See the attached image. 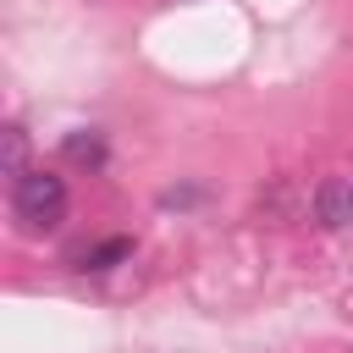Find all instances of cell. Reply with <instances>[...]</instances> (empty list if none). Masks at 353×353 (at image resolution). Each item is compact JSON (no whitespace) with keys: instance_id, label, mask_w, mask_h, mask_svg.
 Instances as JSON below:
<instances>
[{"instance_id":"277c9868","label":"cell","mask_w":353,"mask_h":353,"mask_svg":"<svg viewBox=\"0 0 353 353\" xmlns=\"http://www.w3.org/2000/svg\"><path fill=\"white\" fill-rule=\"evenodd\" d=\"M66 160H77V165H105V143H99L94 132H72V138H66Z\"/></svg>"},{"instance_id":"7a4b0ae2","label":"cell","mask_w":353,"mask_h":353,"mask_svg":"<svg viewBox=\"0 0 353 353\" xmlns=\"http://www.w3.org/2000/svg\"><path fill=\"white\" fill-rule=\"evenodd\" d=\"M314 215H320L325 226H353V182H342V176L320 182V193H314Z\"/></svg>"},{"instance_id":"3957f363","label":"cell","mask_w":353,"mask_h":353,"mask_svg":"<svg viewBox=\"0 0 353 353\" xmlns=\"http://www.w3.org/2000/svg\"><path fill=\"white\" fill-rule=\"evenodd\" d=\"M127 254H132V237H110V243H99V248L83 254V270H110V265H121Z\"/></svg>"},{"instance_id":"5b68a950","label":"cell","mask_w":353,"mask_h":353,"mask_svg":"<svg viewBox=\"0 0 353 353\" xmlns=\"http://www.w3.org/2000/svg\"><path fill=\"white\" fill-rule=\"evenodd\" d=\"M22 160H28V138H22V127H6V176H11V182L28 171Z\"/></svg>"},{"instance_id":"6da1fadb","label":"cell","mask_w":353,"mask_h":353,"mask_svg":"<svg viewBox=\"0 0 353 353\" xmlns=\"http://www.w3.org/2000/svg\"><path fill=\"white\" fill-rule=\"evenodd\" d=\"M11 215L22 221V232H50L66 215V182L55 171H22L11 182Z\"/></svg>"}]
</instances>
